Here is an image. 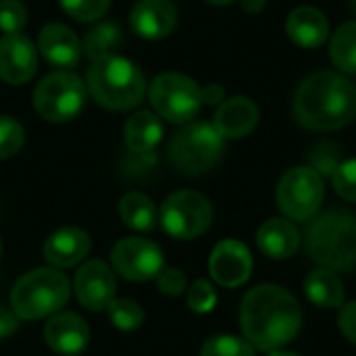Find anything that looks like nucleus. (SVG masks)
Instances as JSON below:
<instances>
[{"label": "nucleus", "instance_id": "1", "mask_svg": "<svg viewBox=\"0 0 356 356\" xmlns=\"http://www.w3.org/2000/svg\"><path fill=\"white\" fill-rule=\"evenodd\" d=\"M240 321L250 346L263 353H275L298 336L302 313L288 290L267 284L244 296Z\"/></svg>", "mask_w": 356, "mask_h": 356}, {"label": "nucleus", "instance_id": "2", "mask_svg": "<svg viewBox=\"0 0 356 356\" xmlns=\"http://www.w3.org/2000/svg\"><path fill=\"white\" fill-rule=\"evenodd\" d=\"M296 121L315 131L340 129L356 119V88L340 73L317 71L309 75L294 96Z\"/></svg>", "mask_w": 356, "mask_h": 356}, {"label": "nucleus", "instance_id": "3", "mask_svg": "<svg viewBox=\"0 0 356 356\" xmlns=\"http://www.w3.org/2000/svg\"><path fill=\"white\" fill-rule=\"evenodd\" d=\"M309 257L330 271L356 269V217L346 209L315 215L305 229Z\"/></svg>", "mask_w": 356, "mask_h": 356}, {"label": "nucleus", "instance_id": "4", "mask_svg": "<svg viewBox=\"0 0 356 356\" xmlns=\"http://www.w3.org/2000/svg\"><path fill=\"white\" fill-rule=\"evenodd\" d=\"M88 90L98 104L111 111H131L144 100L146 79L127 58L111 54L94 60L88 71Z\"/></svg>", "mask_w": 356, "mask_h": 356}, {"label": "nucleus", "instance_id": "5", "mask_svg": "<svg viewBox=\"0 0 356 356\" xmlns=\"http://www.w3.org/2000/svg\"><path fill=\"white\" fill-rule=\"evenodd\" d=\"M71 294L65 273L50 267H40L25 273L10 292V307L19 319L31 321L58 313Z\"/></svg>", "mask_w": 356, "mask_h": 356}, {"label": "nucleus", "instance_id": "6", "mask_svg": "<svg viewBox=\"0 0 356 356\" xmlns=\"http://www.w3.org/2000/svg\"><path fill=\"white\" fill-rule=\"evenodd\" d=\"M223 154V138L211 123H190L181 127L169 144V156L177 171L200 175L211 171Z\"/></svg>", "mask_w": 356, "mask_h": 356}, {"label": "nucleus", "instance_id": "7", "mask_svg": "<svg viewBox=\"0 0 356 356\" xmlns=\"http://www.w3.org/2000/svg\"><path fill=\"white\" fill-rule=\"evenodd\" d=\"M86 104V86L79 75L69 71H56L46 75L35 92L33 106L38 115L52 123H65L79 115Z\"/></svg>", "mask_w": 356, "mask_h": 356}, {"label": "nucleus", "instance_id": "8", "mask_svg": "<svg viewBox=\"0 0 356 356\" xmlns=\"http://www.w3.org/2000/svg\"><path fill=\"white\" fill-rule=\"evenodd\" d=\"M150 102L154 111L171 123L192 121L202 102V88L181 73H163L150 86Z\"/></svg>", "mask_w": 356, "mask_h": 356}, {"label": "nucleus", "instance_id": "9", "mask_svg": "<svg viewBox=\"0 0 356 356\" xmlns=\"http://www.w3.org/2000/svg\"><path fill=\"white\" fill-rule=\"evenodd\" d=\"M323 202V179L313 167H294L277 186V204L294 221H311Z\"/></svg>", "mask_w": 356, "mask_h": 356}, {"label": "nucleus", "instance_id": "10", "mask_svg": "<svg viewBox=\"0 0 356 356\" xmlns=\"http://www.w3.org/2000/svg\"><path fill=\"white\" fill-rule=\"evenodd\" d=\"M213 221L211 202L198 192H175L161 207L163 229L177 240H192L202 236Z\"/></svg>", "mask_w": 356, "mask_h": 356}, {"label": "nucleus", "instance_id": "11", "mask_svg": "<svg viewBox=\"0 0 356 356\" xmlns=\"http://www.w3.org/2000/svg\"><path fill=\"white\" fill-rule=\"evenodd\" d=\"M111 263L129 282H148L163 271V250L144 238H123L111 250Z\"/></svg>", "mask_w": 356, "mask_h": 356}, {"label": "nucleus", "instance_id": "12", "mask_svg": "<svg viewBox=\"0 0 356 356\" xmlns=\"http://www.w3.org/2000/svg\"><path fill=\"white\" fill-rule=\"evenodd\" d=\"M77 300L88 311L108 309L117 294V282L113 269L102 261H88L75 277Z\"/></svg>", "mask_w": 356, "mask_h": 356}, {"label": "nucleus", "instance_id": "13", "mask_svg": "<svg viewBox=\"0 0 356 356\" xmlns=\"http://www.w3.org/2000/svg\"><path fill=\"white\" fill-rule=\"evenodd\" d=\"M209 269L217 284L225 288H236L250 277L252 259L248 248L238 240H223L215 246L209 261Z\"/></svg>", "mask_w": 356, "mask_h": 356}, {"label": "nucleus", "instance_id": "14", "mask_svg": "<svg viewBox=\"0 0 356 356\" xmlns=\"http://www.w3.org/2000/svg\"><path fill=\"white\" fill-rule=\"evenodd\" d=\"M38 56L33 44L21 33H8L0 40V79L21 86L33 77Z\"/></svg>", "mask_w": 356, "mask_h": 356}, {"label": "nucleus", "instance_id": "15", "mask_svg": "<svg viewBox=\"0 0 356 356\" xmlns=\"http://www.w3.org/2000/svg\"><path fill=\"white\" fill-rule=\"evenodd\" d=\"M129 23L146 40L167 38L177 25V8L171 0H138L131 8Z\"/></svg>", "mask_w": 356, "mask_h": 356}, {"label": "nucleus", "instance_id": "16", "mask_svg": "<svg viewBox=\"0 0 356 356\" xmlns=\"http://www.w3.org/2000/svg\"><path fill=\"white\" fill-rule=\"evenodd\" d=\"M44 338L50 350L63 356L83 353L90 342V330L86 321L75 313H56L44 327Z\"/></svg>", "mask_w": 356, "mask_h": 356}, {"label": "nucleus", "instance_id": "17", "mask_svg": "<svg viewBox=\"0 0 356 356\" xmlns=\"http://www.w3.org/2000/svg\"><path fill=\"white\" fill-rule=\"evenodd\" d=\"M38 48L50 65L63 67V69L75 67L81 56L79 38L73 33V29L60 23H50L40 31Z\"/></svg>", "mask_w": 356, "mask_h": 356}, {"label": "nucleus", "instance_id": "18", "mask_svg": "<svg viewBox=\"0 0 356 356\" xmlns=\"http://www.w3.org/2000/svg\"><path fill=\"white\" fill-rule=\"evenodd\" d=\"M90 252V236L79 227H60L44 244V259L54 269H67Z\"/></svg>", "mask_w": 356, "mask_h": 356}, {"label": "nucleus", "instance_id": "19", "mask_svg": "<svg viewBox=\"0 0 356 356\" xmlns=\"http://www.w3.org/2000/svg\"><path fill=\"white\" fill-rule=\"evenodd\" d=\"M259 123V108L246 96H234L225 100L215 113V129L221 138H244Z\"/></svg>", "mask_w": 356, "mask_h": 356}, {"label": "nucleus", "instance_id": "20", "mask_svg": "<svg viewBox=\"0 0 356 356\" xmlns=\"http://www.w3.org/2000/svg\"><path fill=\"white\" fill-rule=\"evenodd\" d=\"M286 33L300 48H319L330 35V23L319 8L298 6L286 21Z\"/></svg>", "mask_w": 356, "mask_h": 356}, {"label": "nucleus", "instance_id": "21", "mask_svg": "<svg viewBox=\"0 0 356 356\" xmlns=\"http://www.w3.org/2000/svg\"><path fill=\"white\" fill-rule=\"evenodd\" d=\"M259 248L269 259H288L300 246V234L294 223L286 219H269L257 234Z\"/></svg>", "mask_w": 356, "mask_h": 356}, {"label": "nucleus", "instance_id": "22", "mask_svg": "<svg viewBox=\"0 0 356 356\" xmlns=\"http://www.w3.org/2000/svg\"><path fill=\"white\" fill-rule=\"evenodd\" d=\"M163 138V125L150 111H140L125 123V144L131 152L146 154L159 146Z\"/></svg>", "mask_w": 356, "mask_h": 356}, {"label": "nucleus", "instance_id": "23", "mask_svg": "<svg viewBox=\"0 0 356 356\" xmlns=\"http://www.w3.org/2000/svg\"><path fill=\"white\" fill-rule=\"evenodd\" d=\"M307 298L319 309H338L344 305V286L330 269H317L305 280Z\"/></svg>", "mask_w": 356, "mask_h": 356}, {"label": "nucleus", "instance_id": "24", "mask_svg": "<svg viewBox=\"0 0 356 356\" xmlns=\"http://www.w3.org/2000/svg\"><path fill=\"white\" fill-rule=\"evenodd\" d=\"M119 215L123 223L131 229L138 232H150L156 225V209L154 202L140 194V192H129L121 198L119 202Z\"/></svg>", "mask_w": 356, "mask_h": 356}, {"label": "nucleus", "instance_id": "25", "mask_svg": "<svg viewBox=\"0 0 356 356\" xmlns=\"http://www.w3.org/2000/svg\"><path fill=\"white\" fill-rule=\"evenodd\" d=\"M330 54L340 71L356 75V21H348L338 27L330 42Z\"/></svg>", "mask_w": 356, "mask_h": 356}, {"label": "nucleus", "instance_id": "26", "mask_svg": "<svg viewBox=\"0 0 356 356\" xmlns=\"http://www.w3.org/2000/svg\"><path fill=\"white\" fill-rule=\"evenodd\" d=\"M119 44H121V29L113 23H100L83 35L81 50L92 60H100L111 56Z\"/></svg>", "mask_w": 356, "mask_h": 356}, {"label": "nucleus", "instance_id": "27", "mask_svg": "<svg viewBox=\"0 0 356 356\" xmlns=\"http://www.w3.org/2000/svg\"><path fill=\"white\" fill-rule=\"evenodd\" d=\"M200 356H254V348L236 336H215L204 342Z\"/></svg>", "mask_w": 356, "mask_h": 356}, {"label": "nucleus", "instance_id": "28", "mask_svg": "<svg viewBox=\"0 0 356 356\" xmlns=\"http://www.w3.org/2000/svg\"><path fill=\"white\" fill-rule=\"evenodd\" d=\"M108 313H111L113 325L123 332H134L144 323V311L134 300H125V298L113 300V305L108 307Z\"/></svg>", "mask_w": 356, "mask_h": 356}, {"label": "nucleus", "instance_id": "29", "mask_svg": "<svg viewBox=\"0 0 356 356\" xmlns=\"http://www.w3.org/2000/svg\"><path fill=\"white\" fill-rule=\"evenodd\" d=\"M25 142V131L19 121L0 115V161L10 159L21 150Z\"/></svg>", "mask_w": 356, "mask_h": 356}, {"label": "nucleus", "instance_id": "30", "mask_svg": "<svg viewBox=\"0 0 356 356\" xmlns=\"http://www.w3.org/2000/svg\"><path fill=\"white\" fill-rule=\"evenodd\" d=\"M60 6L73 19L83 21V23H90V21L100 19L108 10L111 0H60Z\"/></svg>", "mask_w": 356, "mask_h": 356}, {"label": "nucleus", "instance_id": "31", "mask_svg": "<svg viewBox=\"0 0 356 356\" xmlns=\"http://www.w3.org/2000/svg\"><path fill=\"white\" fill-rule=\"evenodd\" d=\"M27 23V10L19 0L0 2V29L8 33H19Z\"/></svg>", "mask_w": 356, "mask_h": 356}, {"label": "nucleus", "instance_id": "32", "mask_svg": "<svg viewBox=\"0 0 356 356\" xmlns=\"http://www.w3.org/2000/svg\"><path fill=\"white\" fill-rule=\"evenodd\" d=\"M334 188L344 200L356 202V159L338 165L334 171Z\"/></svg>", "mask_w": 356, "mask_h": 356}, {"label": "nucleus", "instance_id": "33", "mask_svg": "<svg viewBox=\"0 0 356 356\" xmlns=\"http://www.w3.org/2000/svg\"><path fill=\"white\" fill-rule=\"evenodd\" d=\"M188 305L194 313H211L217 305V294H215L213 286L204 280L196 282L188 290Z\"/></svg>", "mask_w": 356, "mask_h": 356}, {"label": "nucleus", "instance_id": "34", "mask_svg": "<svg viewBox=\"0 0 356 356\" xmlns=\"http://www.w3.org/2000/svg\"><path fill=\"white\" fill-rule=\"evenodd\" d=\"M156 284H159V290L167 296H179L184 290H186V275L179 271V269H163L159 275H156Z\"/></svg>", "mask_w": 356, "mask_h": 356}, {"label": "nucleus", "instance_id": "35", "mask_svg": "<svg viewBox=\"0 0 356 356\" xmlns=\"http://www.w3.org/2000/svg\"><path fill=\"white\" fill-rule=\"evenodd\" d=\"M332 148H334L332 144H323V146H319V148L313 152V163H315V167H313V169H315L319 175H321V171H325V173H332V175H334V171H336V169H338V165H340V163H338V159H336V156H338V152L334 150V152L330 154V150H332Z\"/></svg>", "mask_w": 356, "mask_h": 356}, {"label": "nucleus", "instance_id": "36", "mask_svg": "<svg viewBox=\"0 0 356 356\" xmlns=\"http://www.w3.org/2000/svg\"><path fill=\"white\" fill-rule=\"evenodd\" d=\"M340 330L346 336V340L356 344V300L342 309V313H340Z\"/></svg>", "mask_w": 356, "mask_h": 356}, {"label": "nucleus", "instance_id": "37", "mask_svg": "<svg viewBox=\"0 0 356 356\" xmlns=\"http://www.w3.org/2000/svg\"><path fill=\"white\" fill-rule=\"evenodd\" d=\"M17 315L6 311L4 307H0V340L2 338H8L15 330H17Z\"/></svg>", "mask_w": 356, "mask_h": 356}, {"label": "nucleus", "instance_id": "38", "mask_svg": "<svg viewBox=\"0 0 356 356\" xmlns=\"http://www.w3.org/2000/svg\"><path fill=\"white\" fill-rule=\"evenodd\" d=\"M223 96H225V92H223L221 86L211 83V86L202 88V102H207V104H217V102L223 100Z\"/></svg>", "mask_w": 356, "mask_h": 356}, {"label": "nucleus", "instance_id": "39", "mask_svg": "<svg viewBox=\"0 0 356 356\" xmlns=\"http://www.w3.org/2000/svg\"><path fill=\"white\" fill-rule=\"evenodd\" d=\"M265 4H267V0H242L244 10H246V13H250V15L261 13V10L265 8Z\"/></svg>", "mask_w": 356, "mask_h": 356}, {"label": "nucleus", "instance_id": "40", "mask_svg": "<svg viewBox=\"0 0 356 356\" xmlns=\"http://www.w3.org/2000/svg\"><path fill=\"white\" fill-rule=\"evenodd\" d=\"M207 2H211V4H217V6H223V4H232L234 0H207Z\"/></svg>", "mask_w": 356, "mask_h": 356}, {"label": "nucleus", "instance_id": "41", "mask_svg": "<svg viewBox=\"0 0 356 356\" xmlns=\"http://www.w3.org/2000/svg\"><path fill=\"white\" fill-rule=\"evenodd\" d=\"M271 356H300V355H294V353H280V350H275V353H271Z\"/></svg>", "mask_w": 356, "mask_h": 356}, {"label": "nucleus", "instance_id": "42", "mask_svg": "<svg viewBox=\"0 0 356 356\" xmlns=\"http://www.w3.org/2000/svg\"><path fill=\"white\" fill-rule=\"evenodd\" d=\"M353 8H355V10H356V0H353Z\"/></svg>", "mask_w": 356, "mask_h": 356}, {"label": "nucleus", "instance_id": "43", "mask_svg": "<svg viewBox=\"0 0 356 356\" xmlns=\"http://www.w3.org/2000/svg\"><path fill=\"white\" fill-rule=\"evenodd\" d=\"M0 254H2V242H0Z\"/></svg>", "mask_w": 356, "mask_h": 356}]
</instances>
